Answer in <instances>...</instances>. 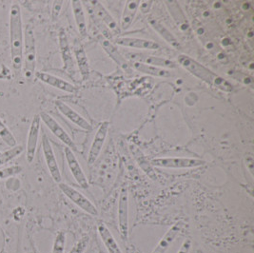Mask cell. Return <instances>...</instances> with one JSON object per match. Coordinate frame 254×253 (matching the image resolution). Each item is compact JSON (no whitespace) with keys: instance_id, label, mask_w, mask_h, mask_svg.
<instances>
[{"instance_id":"6da1fadb","label":"cell","mask_w":254,"mask_h":253,"mask_svg":"<svg viewBox=\"0 0 254 253\" xmlns=\"http://www.w3.org/2000/svg\"><path fill=\"white\" fill-rule=\"evenodd\" d=\"M178 65L187 69L199 80L206 83L210 88L219 90L221 92H231L233 91V86L231 82L187 55H180L178 57Z\"/></svg>"},{"instance_id":"7a4b0ae2","label":"cell","mask_w":254,"mask_h":253,"mask_svg":"<svg viewBox=\"0 0 254 253\" xmlns=\"http://www.w3.org/2000/svg\"><path fill=\"white\" fill-rule=\"evenodd\" d=\"M10 47L12 68L21 69L23 66L24 28L21 8L13 3L10 9Z\"/></svg>"},{"instance_id":"3957f363","label":"cell","mask_w":254,"mask_h":253,"mask_svg":"<svg viewBox=\"0 0 254 253\" xmlns=\"http://www.w3.org/2000/svg\"><path fill=\"white\" fill-rule=\"evenodd\" d=\"M36 67V45L35 33L31 25H27L24 29L23 69L26 80L32 81L35 77Z\"/></svg>"},{"instance_id":"277c9868","label":"cell","mask_w":254,"mask_h":253,"mask_svg":"<svg viewBox=\"0 0 254 253\" xmlns=\"http://www.w3.org/2000/svg\"><path fill=\"white\" fill-rule=\"evenodd\" d=\"M207 162L197 158L189 157H159L150 161V165L163 169H195L203 167Z\"/></svg>"},{"instance_id":"5b68a950","label":"cell","mask_w":254,"mask_h":253,"mask_svg":"<svg viewBox=\"0 0 254 253\" xmlns=\"http://www.w3.org/2000/svg\"><path fill=\"white\" fill-rule=\"evenodd\" d=\"M59 190L62 191V193L66 196L69 200H70L74 205L81 208L86 213L92 215V216H98L99 212L96 207L92 203V201L84 195L79 190L72 188L71 186L66 183H59L58 184Z\"/></svg>"},{"instance_id":"8992f818","label":"cell","mask_w":254,"mask_h":253,"mask_svg":"<svg viewBox=\"0 0 254 253\" xmlns=\"http://www.w3.org/2000/svg\"><path fill=\"white\" fill-rule=\"evenodd\" d=\"M117 219L120 236L123 240H127L128 237V191L126 187H123L119 193Z\"/></svg>"},{"instance_id":"52a82bcc","label":"cell","mask_w":254,"mask_h":253,"mask_svg":"<svg viewBox=\"0 0 254 253\" xmlns=\"http://www.w3.org/2000/svg\"><path fill=\"white\" fill-rule=\"evenodd\" d=\"M41 122H43L47 127L50 129V131L57 137L59 139L66 147L74 151L76 150V145L74 144L73 140L68 134V132L63 128L58 121L52 116V115L47 114L45 112H42L39 114Z\"/></svg>"},{"instance_id":"ba28073f","label":"cell","mask_w":254,"mask_h":253,"mask_svg":"<svg viewBox=\"0 0 254 253\" xmlns=\"http://www.w3.org/2000/svg\"><path fill=\"white\" fill-rule=\"evenodd\" d=\"M41 145H42V150H43L44 159L46 162L47 168L50 172L52 178L54 179V181L59 184L62 182V175L60 173V169L58 166V160H57L55 151L53 149V146L49 140V137L45 133L42 135Z\"/></svg>"},{"instance_id":"9c48e42d","label":"cell","mask_w":254,"mask_h":253,"mask_svg":"<svg viewBox=\"0 0 254 253\" xmlns=\"http://www.w3.org/2000/svg\"><path fill=\"white\" fill-rule=\"evenodd\" d=\"M126 59H128L132 62H139L144 63L150 66H154L161 69H176L178 67V64L171 59L159 58V57H153L150 55L146 54H135V53H127L126 54Z\"/></svg>"},{"instance_id":"30bf717a","label":"cell","mask_w":254,"mask_h":253,"mask_svg":"<svg viewBox=\"0 0 254 253\" xmlns=\"http://www.w3.org/2000/svg\"><path fill=\"white\" fill-rule=\"evenodd\" d=\"M40 129H41V119L39 115H35L29 128L27 143H26V159L29 164H31L35 159Z\"/></svg>"},{"instance_id":"8fae6325","label":"cell","mask_w":254,"mask_h":253,"mask_svg":"<svg viewBox=\"0 0 254 253\" xmlns=\"http://www.w3.org/2000/svg\"><path fill=\"white\" fill-rule=\"evenodd\" d=\"M109 128H110V122L104 121L102 122L94 135L93 138V144L91 146V149L89 151V155H88V164L89 165H93L94 162L97 160V158L99 157L102 149L104 147L105 141L107 138L108 132H109Z\"/></svg>"},{"instance_id":"7c38bea8","label":"cell","mask_w":254,"mask_h":253,"mask_svg":"<svg viewBox=\"0 0 254 253\" xmlns=\"http://www.w3.org/2000/svg\"><path fill=\"white\" fill-rule=\"evenodd\" d=\"M58 41H59V48L60 54L63 61V68L69 73L72 75L74 73V59L72 58L71 50L69 46V39L64 29H60L58 33Z\"/></svg>"},{"instance_id":"4fadbf2b","label":"cell","mask_w":254,"mask_h":253,"mask_svg":"<svg viewBox=\"0 0 254 253\" xmlns=\"http://www.w3.org/2000/svg\"><path fill=\"white\" fill-rule=\"evenodd\" d=\"M35 77L36 79L43 82L44 84H47L55 89H58L59 91L67 93H74L76 92V87L73 84L52 73L45 71H35Z\"/></svg>"},{"instance_id":"5bb4252c","label":"cell","mask_w":254,"mask_h":253,"mask_svg":"<svg viewBox=\"0 0 254 253\" xmlns=\"http://www.w3.org/2000/svg\"><path fill=\"white\" fill-rule=\"evenodd\" d=\"M64 154L65 158L68 164L69 171L72 174L73 178L75 179L76 183L80 186L82 189H88L89 188V182L87 180V177L83 172V169L81 167L79 162L77 160L76 156L74 155L73 151L69 149L68 147L64 148Z\"/></svg>"},{"instance_id":"9a60e30c","label":"cell","mask_w":254,"mask_h":253,"mask_svg":"<svg viewBox=\"0 0 254 253\" xmlns=\"http://www.w3.org/2000/svg\"><path fill=\"white\" fill-rule=\"evenodd\" d=\"M56 107L58 108L59 113L62 115H64L67 119H69L71 123L74 125L81 127L82 129L86 131H91L93 130V126L89 121H87L82 115H79L77 112H75L72 108H70L68 104L58 100L56 102Z\"/></svg>"},{"instance_id":"2e32d148","label":"cell","mask_w":254,"mask_h":253,"mask_svg":"<svg viewBox=\"0 0 254 253\" xmlns=\"http://www.w3.org/2000/svg\"><path fill=\"white\" fill-rule=\"evenodd\" d=\"M116 44L118 46L131 48L137 50H148V51H156L160 49V45L152 40L143 39L137 37H117L116 39Z\"/></svg>"},{"instance_id":"e0dca14e","label":"cell","mask_w":254,"mask_h":253,"mask_svg":"<svg viewBox=\"0 0 254 253\" xmlns=\"http://www.w3.org/2000/svg\"><path fill=\"white\" fill-rule=\"evenodd\" d=\"M89 3L93 6V11L97 19L104 24L110 32L113 34H117V32H119L117 23L115 18L103 6V4H101L99 1H90Z\"/></svg>"},{"instance_id":"ac0fdd59","label":"cell","mask_w":254,"mask_h":253,"mask_svg":"<svg viewBox=\"0 0 254 253\" xmlns=\"http://www.w3.org/2000/svg\"><path fill=\"white\" fill-rule=\"evenodd\" d=\"M183 229V223L182 222H177L175 223L172 228H170L169 230L165 233V235L161 238V240L158 242L157 246L155 249L152 251L151 253H166L170 247L173 245V243L175 241L177 236L180 234Z\"/></svg>"},{"instance_id":"d6986e66","label":"cell","mask_w":254,"mask_h":253,"mask_svg":"<svg viewBox=\"0 0 254 253\" xmlns=\"http://www.w3.org/2000/svg\"><path fill=\"white\" fill-rule=\"evenodd\" d=\"M141 2L139 0H127L125 3V8L121 16L120 27L123 31H127L132 25L135 18Z\"/></svg>"},{"instance_id":"ffe728a7","label":"cell","mask_w":254,"mask_h":253,"mask_svg":"<svg viewBox=\"0 0 254 253\" xmlns=\"http://www.w3.org/2000/svg\"><path fill=\"white\" fill-rule=\"evenodd\" d=\"M100 44L107 53V55L112 58L121 69L124 70L129 69V64L127 59L118 51V49L112 41H110L109 39H102L100 41Z\"/></svg>"},{"instance_id":"44dd1931","label":"cell","mask_w":254,"mask_h":253,"mask_svg":"<svg viewBox=\"0 0 254 253\" xmlns=\"http://www.w3.org/2000/svg\"><path fill=\"white\" fill-rule=\"evenodd\" d=\"M72 13L74 16V20L77 26V30L79 32L82 37H86L88 35V29H87V21H86V15L85 11L83 8L82 1L79 0H72L70 2Z\"/></svg>"},{"instance_id":"7402d4cb","label":"cell","mask_w":254,"mask_h":253,"mask_svg":"<svg viewBox=\"0 0 254 253\" xmlns=\"http://www.w3.org/2000/svg\"><path fill=\"white\" fill-rule=\"evenodd\" d=\"M97 231L104 244L105 248L107 249L109 253H123L119 245L117 244L113 233L107 228V226L103 223H99L97 225Z\"/></svg>"},{"instance_id":"603a6c76","label":"cell","mask_w":254,"mask_h":253,"mask_svg":"<svg viewBox=\"0 0 254 253\" xmlns=\"http://www.w3.org/2000/svg\"><path fill=\"white\" fill-rule=\"evenodd\" d=\"M149 23H150V27L158 34V35L161 36L162 38L167 42L169 43L172 47H174V49L176 50H179L181 49V44L180 42L178 41V39L174 36L172 32L166 28L163 24L160 23L158 20L154 19V18H150L149 19Z\"/></svg>"},{"instance_id":"cb8c5ba5","label":"cell","mask_w":254,"mask_h":253,"mask_svg":"<svg viewBox=\"0 0 254 253\" xmlns=\"http://www.w3.org/2000/svg\"><path fill=\"white\" fill-rule=\"evenodd\" d=\"M73 53H74V57H75L78 69L80 71L81 76L84 80H86L90 75V65L87 58V54L80 44H76L73 47Z\"/></svg>"},{"instance_id":"d4e9b609","label":"cell","mask_w":254,"mask_h":253,"mask_svg":"<svg viewBox=\"0 0 254 253\" xmlns=\"http://www.w3.org/2000/svg\"><path fill=\"white\" fill-rule=\"evenodd\" d=\"M131 67L139 72H142V73H145V74H148V75H151V76H155V77L165 78V77L172 76V73L169 69L157 68V67L147 65V64H144V63L132 62Z\"/></svg>"},{"instance_id":"484cf974","label":"cell","mask_w":254,"mask_h":253,"mask_svg":"<svg viewBox=\"0 0 254 253\" xmlns=\"http://www.w3.org/2000/svg\"><path fill=\"white\" fill-rule=\"evenodd\" d=\"M165 3L169 9V12L174 17V21L183 31H187L190 28V25L179 4L176 1H166Z\"/></svg>"},{"instance_id":"4316f807","label":"cell","mask_w":254,"mask_h":253,"mask_svg":"<svg viewBox=\"0 0 254 253\" xmlns=\"http://www.w3.org/2000/svg\"><path fill=\"white\" fill-rule=\"evenodd\" d=\"M0 138L10 148L17 146L16 139L14 137V135L12 134L10 128L4 124L1 118H0Z\"/></svg>"},{"instance_id":"83f0119b","label":"cell","mask_w":254,"mask_h":253,"mask_svg":"<svg viewBox=\"0 0 254 253\" xmlns=\"http://www.w3.org/2000/svg\"><path fill=\"white\" fill-rule=\"evenodd\" d=\"M22 151H23V147L17 145L15 147L10 148L9 150L0 152V167L12 161V159L17 157Z\"/></svg>"},{"instance_id":"f1b7e54d","label":"cell","mask_w":254,"mask_h":253,"mask_svg":"<svg viewBox=\"0 0 254 253\" xmlns=\"http://www.w3.org/2000/svg\"><path fill=\"white\" fill-rule=\"evenodd\" d=\"M65 246H66V233L64 231H59L54 242L52 253H65Z\"/></svg>"},{"instance_id":"f546056e","label":"cell","mask_w":254,"mask_h":253,"mask_svg":"<svg viewBox=\"0 0 254 253\" xmlns=\"http://www.w3.org/2000/svg\"><path fill=\"white\" fill-rule=\"evenodd\" d=\"M23 171V168L19 165H14L5 169H0V180L17 175Z\"/></svg>"},{"instance_id":"4dcf8cb0","label":"cell","mask_w":254,"mask_h":253,"mask_svg":"<svg viewBox=\"0 0 254 253\" xmlns=\"http://www.w3.org/2000/svg\"><path fill=\"white\" fill-rule=\"evenodd\" d=\"M90 243V237L88 235H83L78 241L74 244L69 253H84L87 250Z\"/></svg>"},{"instance_id":"1f68e13d","label":"cell","mask_w":254,"mask_h":253,"mask_svg":"<svg viewBox=\"0 0 254 253\" xmlns=\"http://www.w3.org/2000/svg\"><path fill=\"white\" fill-rule=\"evenodd\" d=\"M63 3L64 1H55L54 2V5H53V18L54 19H57L60 13V11L62 9V6H63Z\"/></svg>"},{"instance_id":"d6a6232c","label":"cell","mask_w":254,"mask_h":253,"mask_svg":"<svg viewBox=\"0 0 254 253\" xmlns=\"http://www.w3.org/2000/svg\"><path fill=\"white\" fill-rule=\"evenodd\" d=\"M190 248H191V240L186 239L185 241L183 242V244L181 245L177 253H190Z\"/></svg>"},{"instance_id":"836d02e7","label":"cell","mask_w":254,"mask_h":253,"mask_svg":"<svg viewBox=\"0 0 254 253\" xmlns=\"http://www.w3.org/2000/svg\"><path fill=\"white\" fill-rule=\"evenodd\" d=\"M151 5H152V1H148V2H145V3H141L139 8H141V11H142V12H149V10H150Z\"/></svg>"}]
</instances>
